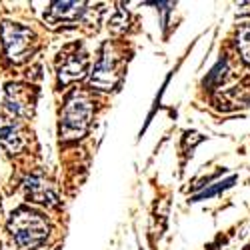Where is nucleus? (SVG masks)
I'll return each instance as SVG.
<instances>
[{"label":"nucleus","mask_w":250,"mask_h":250,"mask_svg":"<svg viewBox=\"0 0 250 250\" xmlns=\"http://www.w3.org/2000/svg\"><path fill=\"white\" fill-rule=\"evenodd\" d=\"M0 250H2V244H0Z\"/></svg>","instance_id":"13"},{"label":"nucleus","mask_w":250,"mask_h":250,"mask_svg":"<svg viewBox=\"0 0 250 250\" xmlns=\"http://www.w3.org/2000/svg\"><path fill=\"white\" fill-rule=\"evenodd\" d=\"M88 12L86 2H52L50 8L44 12V20L48 24H64V26H74Z\"/></svg>","instance_id":"7"},{"label":"nucleus","mask_w":250,"mask_h":250,"mask_svg":"<svg viewBox=\"0 0 250 250\" xmlns=\"http://www.w3.org/2000/svg\"><path fill=\"white\" fill-rule=\"evenodd\" d=\"M26 142V132L18 122L0 118V146H4L8 152H18Z\"/></svg>","instance_id":"9"},{"label":"nucleus","mask_w":250,"mask_h":250,"mask_svg":"<svg viewBox=\"0 0 250 250\" xmlns=\"http://www.w3.org/2000/svg\"><path fill=\"white\" fill-rule=\"evenodd\" d=\"M238 48H240L244 60L250 64V24L242 26L238 32Z\"/></svg>","instance_id":"10"},{"label":"nucleus","mask_w":250,"mask_h":250,"mask_svg":"<svg viewBox=\"0 0 250 250\" xmlns=\"http://www.w3.org/2000/svg\"><path fill=\"white\" fill-rule=\"evenodd\" d=\"M24 190H26V196L34 202H40V204H48V206H58V196L52 188V184L46 182L42 176H30L24 184Z\"/></svg>","instance_id":"8"},{"label":"nucleus","mask_w":250,"mask_h":250,"mask_svg":"<svg viewBox=\"0 0 250 250\" xmlns=\"http://www.w3.org/2000/svg\"><path fill=\"white\" fill-rule=\"evenodd\" d=\"M8 232L18 250H32L46 242L50 234V224L44 214L22 206L12 212L8 220Z\"/></svg>","instance_id":"1"},{"label":"nucleus","mask_w":250,"mask_h":250,"mask_svg":"<svg viewBox=\"0 0 250 250\" xmlns=\"http://www.w3.org/2000/svg\"><path fill=\"white\" fill-rule=\"evenodd\" d=\"M54 250H60V248H58V246H56V248H54Z\"/></svg>","instance_id":"12"},{"label":"nucleus","mask_w":250,"mask_h":250,"mask_svg":"<svg viewBox=\"0 0 250 250\" xmlns=\"http://www.w3.org/2000/svg\"><path fill=\"white\" fill-rule=\"evenodd\" d=\"M36 88L34 86H28V84H8L6 86V98H4V104L6 108L18 116V118H30L32 112H34V106H36Z\"/></svg>","instance_id":"6"},{"label":"nucleus","mask_w":250,"mask_h":250,"mask_svg":"<svg viewBox=\"0 0 250 250\" xmlns=\"http://www.w3.org/2000/svg\"><path fill=\"white\" fill-rule=\"evenodd\" d=\"M236 178L232 176V178H228L226 182H218L216 186H212V188H208V190H204L200 196H196V200H202V198H210V196H214L216 192H220V190H224V188H228V186H230L232 182H234Z\"/></svg>","instance_id":"11"},{"label":"nucleus","mask_w":250,"mask_h":250,"mask_svg":"<svg viewBox=\"0 0 250 250\" xmlns=\"http://www.w3.org/2000/svg\"><path fill=\"white\" fill-rule=\"evenodd\" d=\"M92 114H94V104L86 92L74 90L72 94H68L64 108L60 112V126H58L60 140H76L84 136L90 126Z\"/></svg>","instance_id":"2"},{"label":"nucleus","mask_w":250,"mask_h":250,"mask_svg":"<svg viewBox=\"0 0 250 250\" xmlns=\"http://www.w3.org/2000/svg\"><path fill=\"white\" fill-rule=\"evenodd\" d=\"M0 38H2L6 58L10 62H14V64L26 62L38 46V38L28 26L10 22V20H4V22L0 24Z\"/></svg>","instance_id":"3"},{"label":"nucleus","mask_w":250,"mask_h":250,"mask_svg":"<svg viewBox=\"0 0 250 250\" xmlns=\"http://www.w3.org/2000/svg\"><path fill=\"white\" fill-rule=\"evenodd\" d=\"M120 58L114 54V50L110 48V44H106L102 48L96 66L90 74V84L100 88V90H110L114 88V84L120 78Z\"/></svg>","instance_id":"5"},{"label":"nucleus","mask_w":250,"mask_h":250,"mask_svg":"<svg viewBox=\"0 0 250 250\" xmlns=\"http://www.w3.org/2000/svg\"><path fill=\"white\" fill-rule=\"evenodd\" d=\"M88 70V54L86 50L74 44L68 46L66 50L60 52L58 64H56V72H58V84L66 86L74 80H80Z\"/></svg>","instance_id":"4"}]
</instances>
